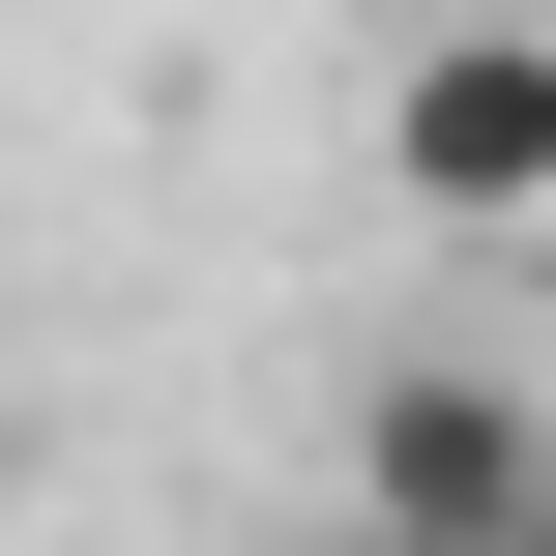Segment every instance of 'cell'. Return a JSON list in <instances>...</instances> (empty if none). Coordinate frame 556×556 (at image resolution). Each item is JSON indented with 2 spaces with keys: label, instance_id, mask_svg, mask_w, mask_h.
<instances>
[{
  "label": "cell",
  "instance_id": "cell-1",
  "mask_svg": "<svg viewBox=\"0 0 556 556\" xmlns=\"http://www.w3.org/2000/svg\"><path fill=\"white\" fill-rule=\"evenodd\" d=\"M381 176L440 235H556V0H440L381 59Z\"/></svg>",
  "mask_w": 556,
  "mask_h": 556
},
{
  "label": "cell",
  "instance_id": "cell-2",
  "mask_svg": "<svg viewBox=\"0 0 556 556\" xmlns=\"http://www.w3.org/2000/svg\"><path fill=\"white\" fill-rule=\"evenodd\" d=\"M528 498H556V410H528V381L410 352V381L352 410V556H498Z\"/></svg>",
  "mask_w": 556,
  "mask_h": 556
}]
</instances>
